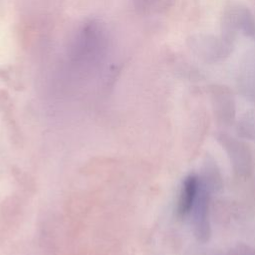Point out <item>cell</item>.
<instances>
[{
  "mask_svg": "<svg viewBox=\"0 0 255 255\" xmlns=\"http://www.w3.org/2000/svg\"><path fill=\"white\" fill-rule=\"evenodd\" d=\"M199 177L194 174L186 176L182 182V186L179 193L177 211L181 216L189 214L191 207L195 201L199 190Z\"/></svg>",
  "mask_w": 255,
  "mask_h": 255,
  "instance_id": "cell-3",
  "label": "cell"
},
{
  "mask_svg": "<svg viewBox=\"0 0 255 255\" xmlns=\"http://www.w3.org/2000/svg\"><path fill=\"white\" fill-rule=\"evenodd\" d=\"M200 182V180H199ZM211 192L201 184L189 214L191 215V228L195 239L200 243L207 242L211 237L209 220V202Z\"/></svg>",
  "mask_w": 255,
  "mask_h": 255,
  "instance_id": "cell-2",
  "label": "cell"
},
{
  "mask_svg": "<svg viewBox=\"0 0 255 255\" xmlns=\"http://www.w3.org/2000/svg\"><path fill=\"white\" fill-rule=\"evenodd\" d=\"M227 255H255V247L241 243L232 247Z\"/></svg>",
  "mask_w": 255,
  "mask_h": 255,
  "instance_id": "cell-6",
  "label": "cell"
},
{
  "mask_svg": "<svg viewBox=\"0 0 255 255\" xmlns=\"http://www.w3.org/2000/svg\"><path fill=\"white\" fill-rule=\"evenodd\" d=\"M216 138L225 150L234 172L241 177L248 176L251 173L253 162L248 144L226 132L218 133Z\"/></svg>",
  "mask_w": 255,
  "mask_h": 255,
  "instance_id": "cell-1",
  "label": "cell"
},
{
  "mask_svg": "<svg viewBox=\"0 0 255 255\" xmlns=\"http://www.w3.org/2000/svg\"><path fill=\"white\" fill-rule=\"evenodd\" d=\"M199 180L201 184L204 185L211 193L217 192L222 189L223 187L222 175L216 164V161L212 157L210 156L205 157L202 165L201 177H199Z\"/></svg>",
  "mask_w": 255,
  "mask_h": 255,
  "instance_id": "cell-4",
  "label": "cell"
},
{
  "mask_svg": "<svg viewBox=\"0 0 255 255\" xmlns=\"http://www.w3.org/2000/svg\"><path fill=\"white\" fill-rule=\"evenodd\" d=\"M236 131L242 138L255 142V113H248L239 121Z\"/></svg>",
  "mask_w": 255,
  "mask_h": 255,
  "instance_id": "cell-5",
  "label": "cell"
}]
</instances>
